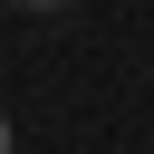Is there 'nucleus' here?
<instances>
[{"instance_id": "f257e3e1", "label": "nucleus", "mask_w": 154, "mask_h": 154, "mask_svg": "<svg viewBox=\"0 0 154 154\" xmlns=\"http://www.w3.org/2000/svg\"><path fill=\"white\" fill-rule=\"evenodd\" d=\"M0 154H10V125H0Z\"/></svg>"}]
</instances>
